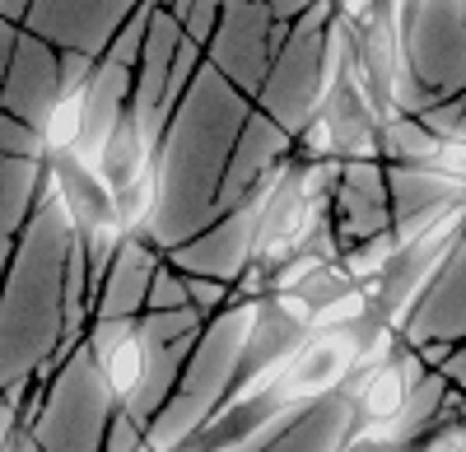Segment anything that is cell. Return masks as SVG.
I'll return each mask as SVG.
<instances>
[{
    "label": "cell",
    "mask_w": 466,
    "mask_h": 452,
    "mask_svg": "<svg viewBox=\"0 0 466 452\" xmlns=\"http://www.w3.org/2000/svg\"><path fill=\"white\" fill-rule=\"evenodd\" d=\"M98 350V378L112 401H136L149 383V336L136 322H107L94 331Z\"/></svg>",
    "instance_id": "1"
},
{
    "label": "cell",
    "mask_w": 466,
    "mask_h": 452,
    "mask_svg": "<svg viewBox=\"0 0 466 452\" xmlns=\"http://www.w3.org/2000/svg\"><path fill=\"white\" fill-rule=\"evenodd\" d=\"M89 98H94V75L89 80H56L52 85V98L37 117V155L43 159H56V155H70L75 145L85 140L89 131Z\"/></svg>",
    "instance_id": "2"
},
{
    "label": "cell",
    "mask_w": 466,
    "mask_h": 452,
    "mask_svg": "<svg viewBox=\"0 0 466 452\" xmlns=\"http://www.w3.org/2000/svg\"><path fill=\"white\" fill-rule=\"evenodd\" d=\"M107 192H112V215L122 224V234L136 238L159 210V155H145L131 173L107 182Z\"/></svg>",
    "instance_id": "3"
},
{
    "label": "cell",
    "mask_w": 466,
    "mask_h": 452,
    "mask_svg": "<svg viewBox=\"0 0 466 452\" xmlns=\"http://www.w3.org/2000/svg\"><path fill=\"white\" fill-rule=\"evenodd\" d=\"M439 373H443V378L466 397V346H461V350H448V359L439 364Z\"/></svg>",
    "instance_id": "4"
},
{
    "label": "cell",
    "mask_w": 466,
    "mask_h": 452,
    "mask_svg": "<svg viewBox=\"0 0 466 452\" xmlns=\"http://www.w3.org/2000/svg\"><path fill=\"white\" fill-rule=\"evenodd\" d=\"M452 452H466V438H461V443H457V447H452Z\"/></svg>",
    "instance_id": "5"
}]
</instances>
